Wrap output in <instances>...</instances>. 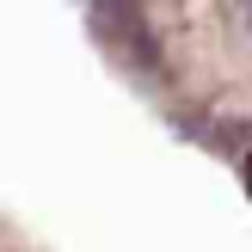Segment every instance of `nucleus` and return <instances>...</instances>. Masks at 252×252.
Segmentation results:
<instances>
[{"mask_svg":"<svg viewBox=\"0 0 252 252\" xmlns=\"http://www.w3.org/2000/svg\"><path fill=\"white\" fill-rule=\"evenodd\" d=\"M240 25H246V31H252V0H246V6H240Z\"/></svg>","mask_w":252,"mask_h":252,"instance_id":"1","label":"nucleus"}]
</instances>
